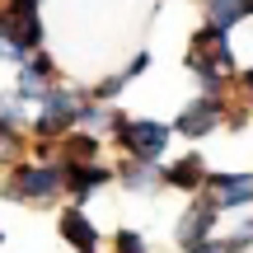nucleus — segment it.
Here are the masks:
<instances>
[{
  "mask_svg": "<svg viewBox=\"0 0 253 253\" xmlns=\"http://www.w3.org/2000/svg\"><path fill=\"white\" fill-rule=\"evenodd\" d=\"M192 75H235V47H230L225 28H202L188 47Z\"/></svg>",
  "mask_w": 253,
  "mask_h": 253,
  "instance_id": "f257e3e1",
  "label": "nucleus"
},
{
  "mask_svg": "<svg viewBox=\"0 0 253 253\" xmlns=\"http://www.w3.org/2000/svg\"><path fill=\"white\" fill-rule=\"evenodd\" d=\"M61 188H66V164H24V169H14L9 197L14 202H52Z\"/></svg>",
  "mask_w": 253,
  "mask_h": 253,
  "instance_id": "f03ea898",
  "label": "nucleus"
},
{
  "mask_svg": "<svg viewBox=\"0 0 253 253\" xmlns=\"http://www.w3.org/2000/svg\"><path fill=\"white\" fill-rule=\"evenodd\" d=\"M80 118H84V103L75 99V94L52 89V94L42 99V113H38L33 131L42 136V145H52V141H61V136H66V126H71V122H80Z\"/></svg>",
  "mask_w": 253,
  "mask_h": 253,
  "instance_id": "7ed1b4c3",
  "label": "nucleus"
},
{
  "mask_svg": "<svg viewBox=\"0 0 253 253\" xmlns=\"http://www.w3.org/2000/svg\"><path fill=\"white\" fill-rule=\"evenodd\" d=\"M216 220H220V207H216V197L211 192H197V202H192L188 211H183V220H178V230H173V239H178V249H197V244H207L211 235H216Z\"/></svg>",
  "mask_w": 253,
  "mask_h": 253,
  "instance_id": "20e7f679",
  "label": "nucleus"
},
{
  "mask_svg": "<svg viewBox=\"0 0 253 253\" xmlns=\"http://www.w3.org/2000/svg\"><path fill=\"white\" fill-rule=\"evenodd\" d=\"M38 38H42L38 14L14 9V14L0 19V56H9V61H28V47H38Z\"/></svg>",
  "mask_w": 253,
  "mask_h": 253,
  "instance_id": "39448f33",
  "label": "nucleus"
},
{
  "mask_svg": "<svg viewBox=\"0 0 253 253\" xmlns=\"http://www.w3.org/2000/svg\"><path fill=\"white\" fill-rule=\"evenodd\" d=\"M220 122H230V118H225V103L211 99V94H202V99H192L188 108L178 113V122H173V126H178L183 141H202V136H211Z\"/></svg>",
  "mask_w": 253,
  "mask_h": 253,
  "instance_id": "423d86ee",
  "label": "nucleus"
},
{
  "mask_svg": "<svg viewBox=\"0 0 253 253\" xmlns=\"http://www.w3.org/2000/svg\"><path fill=\"white\" fill-rule=\"evenodd\" d=\"M118 141H122V150L131 160H150L155 164L164 155V145H169V126L164 122H126L118 131Z\"/></svg>",
  "mask_w": 253,
  "mask_h": 253,
  "instance_id": "0eeeda50",
  "label": "nucleus"
},
{
  "mask_svg": "<svg viewBox=\"0 0 253 253\" xmlns=\"http://www.w3.org/2000/svg\"><path fill=\"white\" fill-rule=\"evenodd\" d=\"M207 192L216 197L220 211H239L253 202V173H211Z\"/></svg>",
  "mask_w": 253,
  "mask_h": 253,
  "instance_id": "6e6552de",
  "label": "nucleus"
},
{
  "mask_svg": "<svg viewBox=\"0 0 253 253\" xmlns=\"http://www.w3.org/2000/svg\"><path fill=\"white\" fill-rule=\"evenodd\" d=\"M164 183H169V188H183V192H207L211 169H207V160H202V155H183L178 164H169V169H164Z\"/></svg>",
  "mask_w": 253,
  "mask_h": 253,
  "instance_id": "1a4fd4ad",
  "label": "nucleus"
},
{
  "mask_svg": "<svg viewBox=\"0 0 253 253\" xmlns=\"http://www.w3.org/2000/svg\"><path fill=\"white\" fill-rule=\"evenodd\" d=\"M61 239L75 253H94V249H99V230H94V220L84 216V211H66V216H61Z\"/></svg>",
  "mask_w": 253,
  "mask_h": 253,
  "instance_id": "9d476101",
  "label": "nucleus"
},
{
  "mask_svg": "<svg viewBox=\"0 0 253 253\" xmlns=\"http://www.w3.org/2000/svg\"><path fill=\"white\" fill-rule=\"evenodd\" d=\"M108 178H113V173L99 169V164H66V188H71L75 197H89V192H99Z\"/></svg>",
  "mask_w": 253,
  "mask_h": 253,
  "instance_id": "9b49d317",
  "label": "nucleus"
},
{
  "mask_svg": "<svg viewBox=\"0 0 253 253\" xmlns=\"http://www.w3.org/2000/svg\"><path fill=\"white\" fill-rule=\"evenodd\" d=\"M122 183L131 192H155L164 183V173H155V164L150 160H131V155H126V164H122Z\"/></svg>",
  "mask_w": 253,
  "mask_h": 253,
  "instance_id": "f8f14e48",
  "label": "nucleus"
},
{
  "mask_svg": "<svg viewBox=\"0 0 253 253\" xmlns=\"http://www.w3.org/2000/svg\"><path fill=\"white\" fill-rule=\"evenodd\" d=\"M61 160L66 164H94V155H99V141L94 136H84V131H75V136H61Z\"/></svg>",
  "mask_w": 253,
  "mask_h": 253,
  "instance_id": "ddd939ff",
  "label": "nucleus"
},
{
  "mask_svg": "<svg viewBox=\"0 0 253 253\" xmlns=\"http://www.w3.org/2000/svg\"><path fill=\"white\" fill-rule=\"evenodd\" d=\"M118 253H150V249H145V239L136 235V230H122L118 235Z\"/></svg>",
  "mask_w": 253,
  "mask_h": 253,
  "instance_id": "4468645a",
  "label": "nucleus"
},
{
  "mask_svg": "<svg viewBox=\"0 0 253 253\" xmlns=\"http://www.w3.org/2000/svg\"><path fill=\"white\" fill-rule=\"evenodd\" d=\"M192 253H230V244H225V239H207V244H197Z\"/></svg>",
  "mask_w": 253,
  "mask_h": 253,
  "instance_id": "2eb2a0df",
  "label": "nucleus"
}]
</instances>
